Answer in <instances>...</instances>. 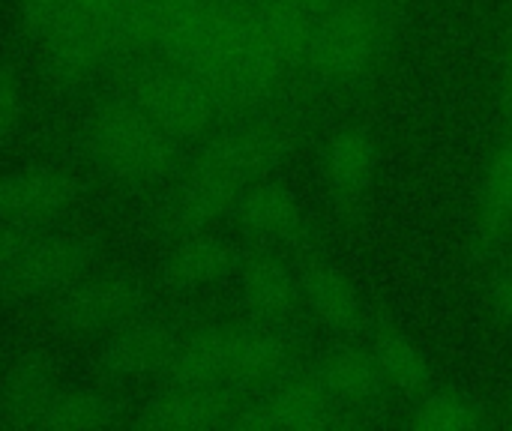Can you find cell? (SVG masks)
<instances>
[{
  "label": "cell",
  "instance_id": "cell-1",
  "mask_svg": "<svg viewBox=\"0 0 512 431\" xmlns=\"http://www.w3.org/2000/svg\"><path fill=\"white\" fill-rule=\"evenodd\" d=\"M288 363V345L261 327H231L198 333L168 360V375L174 384L234 390L273 381Z\"/></svg>",
  "mask_w": 512,
  "mask_h": 431
},
{
  "label": "cell",
  "instance_id": "cell-2",
  "mask_svg": "<svg viewBox=\"0 0 512 431\" xmlns=\"http://www.w3.org/2000/svg\"><path fill=\"white\" fill-rule=\"evenodd\" d=\"M390 45V9L378 0H348L312 24L303 63L330 84H354L381 66Z\"/></svg>",
  "mask_w": 512,
  "mask_h": 431
},
{
  "label": "cell",
  "instance_id": "cell-3",
  "mask_svg": "<svg viewBox=\"0 0 512 431\" xmlns=\"http://www.w3.org/2000/svg\"><path fill=\"white\" fill-rule=\"evenodd\" d=\"M87 147L102 171L123 183H153L174 165V138L135 102L99 108L87 126Z\"/></svg>",
  "mask_w": 512,
  "mask_h": 431
},
{
  "label": "cell",
  "instance_id": "cell-4",
  "mask_svg": "<svg viewBox=\"0 0 512 431\" xmlns=\"http://www.w3.org/2000/svg\"><path fill=\"white\" fill-rule=\"evenodd\" d=\"M132 102L174 141L204 135L225 108L198 75L180 66L144 72L132 87Z\"/></svg>",
  "mask_w": 512,
  "mask_h": 431
},
{
  "label": "cell",
  "instance_id": "cell-5",
  "mask_svg": "<svg viewBox=\"0 0 512 431\" xmlns=\"http://www.w3.org/2000/svg\"><path fill=\"white\" fill-rule=\"evenodd\" d=\"M90 264H93V249L84 240L69 234L33 231L15 264L0 279V288L21 297L60 294L78 279H84Z\"/></svg>",
  "mask_w": 512,
  "mask_h": 431
},
{
  "label": "cell",
  "instance_id": "cell-6",
  "mask_svg": "<svg viewBox=\"0 0 512 431\" xmlns=\"http://www.w3.org/2000/svg\"><path fill=\"white\" fill-rule=\"evenodd\" d=\"M354 414L339 408L315 378L306 381H291L258 399L255 405L237 408L234 414V429H339L351 426Z\"/></svg>",
  "mask_w": 512,
  "mask_h": 431
},
{
  "label": "cell",
  "instance_id": "cell-7",
  "mask_svg": "<svg viewBox=\"0 0 512 431\" xmlns=\"http://www.w3.org/2000/svg\"><path fill=\"white\" fill-rule=\"evenodd\" d=\"M141 306L138 288L126 276H96L78 279L57 294V318L81 333L111 330L126 324Z\"/></svg>",
  "mask_w": 512,
  "mask_h": 431
},
{
  "label": "cell",
  "instance_id": "cell-8",
  "mask_svg": "<svg viewBox=\"0 0 512 431\" xmlns=\"http://www.w3.org/2000/svg\"><path fill=\"white\" fill-rule=\"evenodd\" d=\"M243 183L228 171L216 168L213 162L201 159L183 177L168 201V222L180 231H204L210 222L231 213L243 195Z\"/></svg>",
  "mask_w": 512,
  "mask_h": 431
},
{
  "label": "cell",
  "instance_id": "cell-9",
  "mask_svg": "<svg viewBox=\"0 0 512 431\" xmlns=\"http://www.w3.org/2000/svg\"><path fill=\"white\" fill-rule=\"evenodd\" d=\"M234 402L225 390L174 384L171 390L150 399L135 423L141 429H219L234 423Z\"/></svg>",
  "mask_w": 512,
  "mask_h": 431
},
{
  "label": "cell",
  "instance_id": "cell-10",
  "mask_svg": "<svg viewBox=\"0 0 512 431\" xmlns=\"http://www.w3.org/2000/svg\"><path fill=\"white\" fill-rule=\"evenodd\" d=\"M174 354V339L165 324L156 321H135L120 324L99 348V369L108 378L129 381L150 375L156 369H168V360Z\"/></svg>",
  "mask_w": 512,
  "mask_h": 431
},
{
  "label": "cell",
  "instance_id": "cell-11",
  "mask_svg": "<svg viewBox=\"0 0 512 431\" xmlns=\"http://www.w3.org/2000/svg\"><path fill=\"white\" fill-rule=\"evenodd\" d=\"M318 387L348 414H357L381 399V393L390 387L375 354L360 348H339L327 354L315 375Z\"/></svg>",
  "mask_w": 512,
  "mask_h": 431
},
{
  "label": "cell",
  "instance_id": "cell-12",
  "mask_svg": "<svg viewBox=\"0 0 512 431\" xmlns=\"http://www.w3.org/2000/svg\"><path fill=\"white\" fill-rule=\"evenodd\" d=\"M78 195L69 174L54 168H27L0 177V219L33 222L63 210Z\"/></svg>",
  "mask_w": 512,
  "mask_h": 431
},
{
  "label": "cell",
  "instance_id": "cell-13",
  "mask_svg": "<svg viewBox=\"0 0 512 431\" xmlns=\"http://www.w3.org/2000/svg\"><path fill=\"white\" fill-rule=\"evenodd\" d=\"M282 150H285V138L279 129L264 123H246L210 141L201 159L213 162L216 168L228 171L243 186H249L282 156Z\"/></svg>",
  "mask_w": 512,
  "mask_h": 431
},
{
  "label": "cell",
  "instance_id": "cell-14",
  "mask_svg": "<svg viewBox=\"0 0 512 431\" xmlns=\"http://www.w3.org/2000/svg\"><path fill=\"white\" fill-rule=\"evenodd\" d=\"M378 174V144L363 129L339 132L324 156V180L333 198L345 207L366 198Z\"/></svg>",
  "mask_w": 512,
  "mask_h": 431
},
{
  "label": "cell",
  "instance_id": "cell-15",
  "mask_svg": "<svg viewBox=\"0 0 512 431\" xmlns=\"http://www.w3.org/2000/svg\"><path fill=\"white\" fill-rule=\"evenodd\" d=\"M234 213L240 228L264 243H282L300 228V207L294 195L276 183H249Z\"/></svg>",
  "mask_w": 512,
  "mask_h": 431
},
{
  "label": "cell",
  "instance_id": "cell-16",
  "mask_svg": "<svg viewBox=\"0 0 512 431\" xmlns=\"http://www.w3.org/2000/svg\"><path fill=\"white\" fill-rule=\"evenodd\" d=\"M123 423V408L102 396L87 390H60L54 387L42 408L33 417L30 429H54V431H93L114 429Z\"/></svg>",
  "mask_w": 512,
  "mask_h": 431
},
{
  "label": "cell",
  "instance_id": "cell-17",
  "mask_svg": "<svg viewBox=\"0 0 512 431\" xmlns=\"http://www.w3.org/2000/svg\"><path fill=\"white\" fill-rule=\"evenodd\" d=\"M243 300L258 318L282 321L294 312L297 303H303L300 279L285 261L273 255H258L243 267Z\"/></svg>",
  "mask_w": 512,
  "mask_h": 431
},
{
  "label": "cell",
  "instance_id": "cell-18",
  "mask_svg": "<svg viewBox=\"0 0 512 431\" xmlns=\"http://www.w3.org/2000/svg\"><path fill=\"white\" fill-rule=\"evenodd\" d=\"M165 270L171 282L183 288H207L222 282L234 270V252L219 237H210L204 231H189L168 252Z\"/></svg>",
  "mask_w": 512,
  "mask_h": 431
},
{
  "label": "cell",
  "instance_id": "cell-19",
  "mask_svg": "<svg viewBox=\"0 0 512 431\" xmlns=\"http://www.w3.org/2000/svg\"><path fill=\"white\" fill-rule=\"evenodd\" d=\"M300 300L324 327L333 330H345L360 318L357 291L333 267H312L300 279Z\"/></svg>",
  "mask_w": 512,
  "mask_h": 431
},
{
  "label": "cell",
  "instance_id": "cell-20",
  "mask_svg": "<svg viewBox=\"0 0 512 431\" xmlns=\"http://www.w3.org/2000/svg\"><path fill=\"white\" fill-rule=\"evenodd\" d=\"M477 222L486 240L501 237L512 228V138L486 162L477 189Z\"/></svg>",
  "mask_w": 512,
  "mask_h": 431
},
{
  "label": "cell",
  "instance_id": "cell-21",
  "mask_svg": "<svg viewBox=\"0 0 512 431\" xmlns=\"http://www.w3.org/2000/svg\"><path fill=\"white\" fill-rule=\"evenodd\" d=\"M408 426L423 431H474L489 426V414L465 390H435L417 402Z\"/></svg>",
  "mask_w": 512,
  "mask_h": 431
},
{
  "label": "cell",
  "instance_id": "cell-22",
  "mask_svg": "<svg viewBox=\"0 0 512 431\" xmlns=\"http://www.w3.org/2000/svg\"><path fill=\"white\" fill-rule=\"evenodd\" d=\"M372 354H375L387 384L396 387V390L420 393L429 384V378H432L426 354L417 348L414 339H408V336H402L396 330L378 333V339L372 345Z\"/></svg>",
  "mask_w": 512,
  "mask_h": 431
},
{
  "label": "cell",
  "instance_id": "cell-23",
  "mask_svg": "<svg viewBox=\"0 0 512 431\" xmlns=\"http://www.w3.org/2000/svg\"><path fill=\"white\" fill-rule=\"evenodd\" d=\"M24 111V87L12 69H0V141L18 126Z\"/></svg>",
  "mask_w": 512,
  "mask_h": 431
},
{
  "label": "cell",
  "instance_id": "cell-24",
  "mask_svg": "<svg viewBox=\"0 0 512 431\" xmlns=\"http://www.w3.org/2000/svg\"><path fill=\"white\" fill-rule=\"evenodd\" d=\"M33 231L36 228H30L27 222H3L0 225V279L15 264V258L21 255V249L33 237Z\"/></svg>",
  "mask_w": 512,
  "mask_h": 431
},
{
  "label": "cell",
  "instance_id": "cell-25",
  "mask_svg": "<svg viewBox=\"0 0 512 431\" xmlns=\"http://www.w3.org/2000/svg\"><path fill=\"white\" fill-rule=\"evenodd\" d=\"M492 306H495L498 318L512 327V273L495 282V288H492Z\"/></svg>",
  "mask_w": 512,
  "mask_h": 431
},
{
  "label": "cell",
  "instance_id": "cell-26",
  "mask_svg": "<svg viewBox=\"0 0 512 431\" xmlns=\"http://www.w3.org/2000/svg\"><path fill=\"white\" fill-rule=\"evenodd\" d=\"M291 6H297L303 15H309L312 21H318L327 9H333L336 6V0H288Z\"/></svg>",
  "mask_w": 512,
  "mask_h": 431
},
{
  "label": "cell",
  "instance_id": "cell-27",
  "mask_svg": "<svg viewBox=\"0 0 512 431\" xmlns=\"http://www.w3.org/2000/svg\"><path fill=\"white\" fill-rule=\"evenodd\" d=\"M507 75H510V87H512V36H510V48H507Z\"/></svg>",
  "mask_w": 512,
  "mask_h": 431
},
{
  "label": "cell",
  "instance_id": "cell-28",
  "mask_svg": "<svg viewBox=\"0 0 512 431\" xmlns=\"http://www.w3.org/2000/svg\"><path fill=\"white\" fill-rule=\"evenodd\" d=\"M510 426H512V414H510Z\"/></svg>",
  "mask_w": 512,
  "mask_h": 431
}]
</instances>
